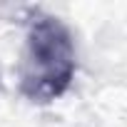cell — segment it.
<instances>
[{
	"label": "cell",
	"mask_w": 127,
	"mask_h": 127,
	"mask_svg": "<svg viewBox=\"0 0 127 127\" xmlns=\"http://www.w3.org/2000/svg\"><path fill=\"white\" fill-rule=\"evenodd\" d=\"M75 42L57 18L35 15L20 65V90L32 102H52L65 95L75 77Z\"/></svg>",
	"instance_id": "6da1fadb"
}]
</instances>
